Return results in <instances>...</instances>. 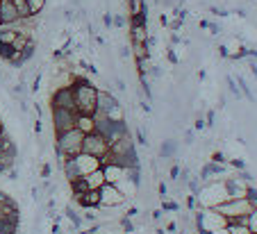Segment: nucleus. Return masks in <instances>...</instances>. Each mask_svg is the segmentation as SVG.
I'll use <instances>...</instances> for the list:
<instances>
[{
  "label": "nucleus",
  "mask_w": 257,
  "mask_h": 234,
  "mask_svg": "<svg viewBox=\"0 0 257 234\" xmlns=\"http://www.w3.org/2000/svg\"><path fill=\"white\" fill-rule=\"evenodd\" d=\"M225 82H227V91H230L234 98H241V91H239V84H237V80H234L232 75H227Z\"/></svg>",
  "instance_id": "nucleus-30"
},
{
  "label": "nucleus",
  "mask_w": 257,
  "mask_h": 234,
  "mask_svg": "<svg viewBox=\"0 0 257 234\" xmlns=\"http://www.w3.org/2000/svg\"><path fill=\"white\" fill-rule=\"evenodd\" d=\"M119 55L123 59H128V57H130V46H119Z\"/></svg>",
  "instance_id": "nucleus-44"
},
{
  "label": "nucleus",
  "mask_w": 257,
  "mask_h": 234,
  "mask_svg": "<svg viewBox=\"0 0 257 234\" xmlns=\"http://www.w3.org/2000/svg\"><path fill=\"white\" fill-rule=\"evenodd\" d=\"M75 128L82 130L84 134H89V132L96 130V121H94V116H89V114H78V125H75Z\"/></svg>",
  "instance_id": "nucleus-20"
},
{
  "label": "nucleus",
  "mask_w": 257,
  "mask_h": 234,
  "mask_svg": "<svg viewBox=\"0 0 257 234\" xmlns=\"http://www.w3.org/2000/svg\"><path fill=\"white\" fill-rule=\"evenodd\" d=\"M166 59L171 62V64H178V55H175V50H173V46H166Z\"/></svg>",
  "instance_id": "nucleus-38"
},
{
  "label": "nucleus",
  "mask_w": 257,
  "mask_h": 234,
  "mask_svg": "<svg viewBox=\"0 0 257 234\" xmlns=\"http://www.w3.org/2000/svg\"><path fill=\"white\" fill-rule=\"evenodd\" d=\"M116 89H119V91H126V82H123V77H116Z\"/></svg>",
  "instance_id": "nucleus-52"
},
{
  "label": "nucleus",
  "mask_w": 257,
  "mask_h": 234,
  "mask_svg": "<svg viewBox=\"0 0 257 234\" xmlns=\"http://www.w3.org/2000/svg\"><path fill=\"white\" fill-rule=\"evenodd\" d=\"M9 200H12V198H9L5 191H0V205H5V202H9Z\"/></svg>",
  "instance_id": "nucleus-53"
},
{
  "label": "nucleus",
  "mask_w": 257,
  "mask_h": 234,
  "mask_svg": "<svg viewBox=\"0 0 257 234\" xmlns=\"http://www.w3.org/2000/svg\"><path fill=\"white\" fill-rule=\"evenodd\" d=\"M53 234H62V225H60V223H55V225H53Z\"/></svg>",
  "instance_id": "nucleus-59"
},
{
  "label": "nucleus",
  "mask_w": 257,
  "mask_h": 234,
  "mask_svg": "<svg viewBox=\"0 0 257 234\" xmlns=\"http://www.w3.org/2000/svg\"><path fill=\"white\" fill-rule=\"evenodd\" d=\"M41 130H43V123H41V118H39V121L34 123V132L36 134H41Z\"/></svg>",
  "instance_id": "nucleus-54"
},
{
  "label": "nucleus",
  "mask_w": 257,
  "mask_h": 234,
  "mask_svg": "<svg viewBox=\"0 0 257 234\" xmlns=\"http://www.w3.org/2000/svg\"><path fill=\"white\" fill-rule=\"evenodd\" d=\"M178 209H180V205L173 202V200H164L161 202V211H178Z\"/></svg>",
  "instance_id": "nucleus-36"
},
{
  "label": "nucleus",
  "mask_w": 257,
  "mask_h": 234,
  "mask_svg": "<svg viewBox=\"0 0 257 234\" xmlns=\"http://www.w3.org/2000/svg\"><path fill=\"white\" fill-rule=\"evenodd\" d=\"M128 25V18L123 14H114L112 16V28H126Z\"/></svg>",
  "instance_id": "nucleus-33"
},
{
  "label": "nucleus",
  "mask_w": 257,
  "mask_h": 234,
  "mask_svg": "<svg viewBox=\"0 0 257 234\" xmlns=\"http://www.w3.org/2000/svg\"><path fill=\"white\" fill-rule=\"evenodd\" d=\"M168 177H171V180H178L180 177V166H171V175Z\"/></svg>",
  "instance_id": "nucleus-49"
},
{
  "label": "nucleus",
  "mask_w": 257,
  "mask_h": 234,
  "mask_svg": "<svg viewBox=\"0 0 257 234\" xmlns=\"http://www.w3.org/2000/svg\"><path fill=\"white\" fill-rule=\"evenodd\" d=\"M209 32H212V34H219V32H221V25L219 23H212V21H209Z\"/></svg>",
  "instance_id": "nucleus-46"
},
{
  "label": "nucleus",
  "mask_w": 257,
  "mask_h": 234,
  "mask_svg": "<svg viewBox=\"0 0 257 234\" xmlns=\"http://www.w3.org/2000/svg\"><path fill=\"white\" fill-rule=\"evenodd\" d=\"M126 202V193L119 184H109L105 182L100 187V207L98 209H112V207H119Z\"/></svg>",
  "instance_id": "nucleus-5"
},
{
  "label": "nucleus",
  "mask_w": 257,
  "mask_h": 234,
  "mask_svg": "<svg viewBox=\"0 0 257 234\" xmlns=\"http://www.w3.org/2000/svg\"><path fill=\"white\" fill-rule=\"evenodd\" d=\"M102 23H105V28L107 30H112V14H105V16H102Z\"/></svg>",
  "instance_id": "nucleus-48"
},
{
  "label": "nucleus",
  "mask_w": 257,
  "mask_h": 234,
  "mask_svg": "<svg viewBox=\"0 0 257 234\" xmlns=\"http://www.w3.org/2000/svg\"><path fill=\"white\" fill-rule=\"evenodd\" d=\"M84 180L89 182V187H91V189H100L102 184H105V173H102V166H98L96 170L87 173V175H84Z\"/></svg>",
  "instance_id": "nucleus-19"
},
{
  "label": "nucleus",
  "mask_w": 257,
  "mask_h": 234,
  "mask_svg": "<svg viewBox=\"0 0 257 234\" xmlns=\"http://www.w3.org/2000/svg\"><path fill=\"white\" fill-rule=\"evenodd\" d=\"M182 23H185L182 18H175V21H171V23H168V28H171V32H178V30L182 28Z\"/></svg>",
  "instance_id": "nucleus-41"
},
{
  "label": "nucleus",
  "mask_w": 257,
  "mask_h": 234,
  "mask_svg": "<svg viewBox=\"0 0 257 234\" xmlns=\"http://www.w3.org/2000/svg\"><path fill=\"white\" fill-rule=\"evenodd\" d=\"M248 228H251V232L253 234H257V207L248 214Z\"/></svg>",
  "instance_id": "nucleus-34"
},
{
  "label": "nucleus",
  "mask_w": 257,
  "mask_h": 234,
  "mask_svg": "<svg viewBox=\"0 0 257 234\" xmlns=\"http://www.w3.org/2000/svg\"><path fill=\"white\" fill-rule=\"evenodd\" d=\"M214 211H219L223 218L232 221V218H239V216H248L253 211V205L248 202V198H227L223 202L212 207Z\"/></svg>",
  "instance_id": "nucleus-4"
},
{
  "label": "nucleus",
  "mask_w": 257,
  "mask_h": 234,
  "mask_svg": "<svg viewBox=\"0 0 257 234\" xmlns=\"http://www.w3.org/2000/svg\"><path fill=\"white\" fill-rule=\"evenodd\" d=\"M75 125H78V111L64 109V107H53V128H55V134L66 132V130H73Z\"/></svg>",
  "instance_id": "nucleus-7"
},
{
  "label": "nucleus",
  "mask_w": 257,
  "mask_h": 234,
  "mask_svg": "<svg viewBox=\"0 0 257 234\" xmlns=\"http://www.w3.org/2000/svg\"><path fill=\"white\" fill-rule=\"evenodd\" d=\"M0 134H5V125H2V121H0Z\"/></svg>",
  "instance_id": "nucleus-61"
},
{
  "label": "nucleus",
  "mask_w": 257,
  "mask_h": 234,
  "mask_svg": "<svg viewBox=\"0 0 257 234\" xmlns=\"http://www.w3.org/2000/svg\"><path fill=\"white\" fill-rule=\"evenodd\" d=\"M193 128H196V130H203L205 128V121H203V116H200V114L196 116V125H193Z\"/></svg>",
  "instance_id": "nucleus-50"
},
{
  "label": "nucleus",
  "mask_w": 257,
  "mask_h": 234,
  "mask_svg": "<svg viewBox=\"0 0 257 234\" xmlns=\"http://www.w3.org/2000/svg\"><path fill=\"white\" fill-rule=\"evenodd\" d=\"M171 43H173V46H175V43H185V41H182V39H180L178 34H173V36H171Z\"/></svg>",
  "instance_id": "nucleus-60"
},
{
  "label": "nucleus",
  "mask_w": 257,
  "mask_h": 234,
  "mask_svg": "<svg viewBox=\"0 0 257 234\" xmlns=\"http://www.w3.org/2000/svg\"><path fill=\"white\" fill-rule=\"evenodd\" d=\"M178 155V143L175 139H164L160 146V159H173Z\"/></svg>",
  "instance_id": "nucleus-17"
},
{
  "label": "nucleus",
  "mask_w": 257,
  "mask_h": 234,
  "mask_svg": "<svg viewBox=\"0 0 257 234\" xmlns=\"http://www.w3.org/2000/svg\"><path fill=\"white\" fill-rule=\"evenodd\" d=\"M94 121H96V130H94V132H98V134L105 136L109 146L116 143L121 136L130 132V130H128L126 118H123V121H114V118H109V116H105V114H98L96 111V114H94Z\"/></svg>",
  "instance_id": "nucleus-3"
},
{
  "label": "nucleus",
  "mask_w": 257,
  "mask_h": 234,
  "mask_svg": "<svg viewBox=\"0 0 257 234\" xmlns=\"http://www.w3.org/2000/svg\"><path fill=\"white\" fill-rule=\"evenodd\" d=\"M225 173V164H216V162H209L200 168V180L203 182H209L214 175H223Z\"/></svg>",
  "instance_id": "nucleus-16"
},
{
  "label": "nucleus",
  "mask_w": 257,
  "mask_h": 234,
  "mask_svg": "<svg viewBox=\"0 0 257 234\" xmlns=\"http://www.w3.org/2000/svg\"><path fill=\"white\" fill-rule=\"evenodd\" d=\"M160 218H161V209H155L153 211V221H160Z\"/></svg>",
  "instance_id": "nucleus-58"
},
{
  "label": "nucleus",
  "mask_w": 257,
  "mask_h": 234,
  "mask_svg": "<svg viewBox=\"0 0 257 234\" xmlns=\"http://www.w3.org/2000/svg\"><path fill=\"white\" fill-rule=\"evenodd\" d=\"M84 218H87V221H91V223H96V214H91V211H87V214H84Z\"/></svg>",
  "instance_id": "nucleus-57"
},
{
  "label": "nucleus",
  "mask_w": 257,
  "mask_h": 234,
  "mask_svg": "<svg viewBox=\"0 0 257 234\" xmlns=\"http://www.w3.org/2000/svg\"><path fill=\"white\" fill-rule=\"evenodd\" d=\"M160 196L166 198V184H164V182H160Z\"/></svg>",
  "instance_id": "nucleus-56"
},
{
  "label": "nucleus",
  "mask_w": 257,
  "mask_h": 234,
  "mask_svg": "<svg viewBox=\"0 0 257 234\" xmlns=\"http://www.w3.org/2000/svg\"><path fill=\"white\" fill-rule=\"evenodd\" d=\"M14 53H16V50H14L9 43H0V59H2V62H9Z\"/></svg>",
  "instance_id": "nucleus-31"
},
{
  "label": "nucleus",
  "mask_w": 257,
  "mask_h": 234,
  "mask_svg": "<svg viewBox=\"0 0 257 234\" xmlns=\"http://www.w3.org/2000/svg\"><path fill=\"white\" fill-rule=\"evenodd\" d=\"M212 162H216V164H227V157L223 152H214V155H212Z\"/></svg>",
  "instance_id": "nucleus-40"
},
{
  "label": "nucleus",
  "mask_w": 257,
  "mask_h": 234,
  "mask_svg": "<svg viewBox=\"0 0 257 234\" xmlns=\"http://www.w3.org/2000/svg\"><path fill=\"white\" fill-rule=\"evenodd\" d=\"M121 225H123V230H126L128 234H132V232H134V223H132V218L123 216V218H121Z\"/></svg>",
  "instance_id": "nucleus-37"
},
{
  "label": "nucleus",
  "mask_w": 257,
  "mask_h": 234,
  "mask_svg": "<svg viewBox=\"0 0 257 234\" xmlns=\"http://www.w3.org/2000/svg\"><path fill=\"white\" fill-rule=\"evenodd\" d=\"M134 62H137V73H139V77H150V66H153L150 57L134 59Z\"/></svg>",
  "instance_id": "nucleus-23"
},
{
  "label": "nucleus",
  "mask_w": 257,
  "mask_h": 234,
  "mask_svg": "<svg viewBox=\"0 0 257 234\" xmlns=\"http://www.w3.org/2000/svg\"><path fill=\"white\" fill-rule=\"evenodd\" d=\"M137 214H139V209H137V207H130V209L126 211V216H128V218H134V216H137Z\"/></svg>",
  "instance_id": "nucleus-51"
},
{
  "label": "nucleus",
  "mask_w": 257,
  "mask_h": 234,
  "mask_svg": "<svg viewBox=\"0 0 257 234\" xmlns=\"http://www.w3.org/2000/svg\"><path fill=\"white\" fill-rule=\"evenodd\" d=\"M132 55H134V59H144V57H150V48L148 43H132Z\"/></svg>",
  "instance_id": "nucleus-24"
},
{
  "label": "nucleus",
  "mask_w": 257,
  "mask_h": 234,
  "mask_svg": "<svg viewBox=\"0 0 257 234\" xmlns=\"http://www.w3.org/2000/svg\"><path fill=\"white\" fill-rule=\"evenodd\" d=\"M223 184H225V191H227L230 198H246V191H248V187H251V184H248L246 180H241L237 173L230 175V177H225Z\"/></svg>",
  "instance_id": "nucleus-9"
},
{
  "label": "nucleus",
  "mask_w": 257,
  "mask_h": 234,
  "mask_svg": "<svg viewBox=\"0 0 257 234\" xmlns=\"http://www.w3.org/2000/svg\"><path fill=\"white\" fill-rule=\"evenodd\" d=\"M9 150H16V146H14V141L5 132V134H0V152H9Z\"/></svg>",
  "instance_id": "nucleus-29"
},
{
  "label": "nucleus",
  "mask_w": 257,
  "mask_h": 234,
  "mask_svg": "<svg viewBox=\"0 0 257 234\" xmlns=\"http://www.w3.org/2000/svg\"><path fill=\"white\" fill-rule=\"evenodd\" d=\"M12 2H14V7H16V12H18V16H21V21H23V18H32L30 7H28V0H12Z\"/></svg>",
  "instance_id": "nucleus-25"
},
{
  "label": "nucleus",
  "mask_w": 257,
  "mask_h": 234,
  "mask_svg": "<svg viewBox=\"0 0 257 234\" xmlns=\"http://www.w3.org/2000/svg\"><path fill=\"white\" fill-rule=\"evenodd\" d=\"M73 91H75V109H78V114H89V116H94V114H96L98 89L91 84L89 77L75 73Z\"/></svg>",
  "instance_id": "nucleus-1"
},
{
  "label": "nucleus",
  "mask_w": 257,
  "mask_h": 234,
  "mask_svg": "<svg viewBox=\"0 0 257 234\" xmlns=\"http://www.w3.org/2000/svg\"><path fill=\"white\" fill-rule=\"evenodd\" d=\"M50 107H64V109H75V91H73V84H64V87L55 89L53 98H50Z\"/></svg>",
  "instance_id": "nucleus-8"
},
{
  "label": "nucleus",
  "mask_w": 257,
  "mask_h": 234,
  "mask_svg": "<svg viewBox=\"0 0 257 234\" xmlns=\"http://www.w3.org/2000/svg\"><path fill=\"white\" fill-rule=\"evenodd\" d=\"M62 173L66 175V180H68V182L78 180V177H84L82 170H80V166H78V159H75V157H66L64 162H62Z\"/></svg>",
  "instance_id": "nucleus-15"
},
{
  "label": "nucleus",
  "mask_w": 257,
  "mask_h": 234,
  "mask_svg": "<svg viewBox=\"0 0 257 234\" xmlns=\"http://www.w3.org/2000/svg\"><path fill=\"white\" fill-rule=\"evenodd\" d=\"M225 232L227 234H253L251 228H248V225H244V223H239V221H227Z\"/></svg>",
  "instance_id": "nucleus-22"
},
{
  "label": "nucleus",
  "mask_w": 257,
  "mask_h": 234,
  "mask_svg": "<svg viewBox=\"0 0 257 234\" xmlns=\"http://www.w3.org/2000/svg\"><path fill=\"white\" fill-rule=\"evenodd\" d=\"M28 7H30L32 16H39L46 9V0H28Z\"/></svg>",
  "instance_id": "nucleus-28"
},
{
  "label": "nucleus",
  "mask_w": 257,
  "mask_h": 234,
  "mask_svg": "<svg viewBox=\"0 0 257 234\" xmlns=\"http://www.w3.org/2000/svg\"><path fill=\"white\" fill-rule=\"evenodd\" d=\"M82 141H84V132L78 128L60 132L57 139H55V155H57V162H64L66 157H78L82 152Z\"/></svg>",
  "instance_id": "nucleus-2"
},
{
  "label": "nucleus",
  "mask_w": 257,
  "mask_h": 234,
  "mask_svg": "<svg viewBox=\"0 0 257 234\" xmlns=\"http://www.w3.org/2000/svg\"><path fill=\"white\" fill-rule=\"evenodd\" d=\"M82 152H84V155H91V157L100 159L102 155H107V152H109V143H107V139H105L102 134H98V132H89V134H84Z\"/></svg>",
  "instance_id": "nucleus-6"
},
{
  "label": "nucleus",
  "mask_w": 257,
  "mask_h": 234,
  "mask_svg": "<svg viewBox=\"0 0 257 234\" xmlns=\"http://www.w3.org/2000/svg\"><path fill=\"white\" fill-rule=\"evenodd\" d=\"M248 68H251V73L255 75V80H257V62H251V64H248Z\"/></svg>",
  "instance_id": "nucleus-55"
},
{
  "label": "nucleus",
  "mask_w": 257,
  "mask_h": 234,
  "mask_svg": "<svg viewBox=\"0 0 257 234\" xmlns=\"http://www.w3.org/2000/svg\"><path fill=\"white\" fill-rule=\"evenodd\" d=\"M150 75L155 77V80H157V77H161V68H160V66L153 64V66H150Z\"/></svg>",
  "instance_id": "nucleus-45"
},
{
  "label": "nucleus",
  "mask_w": 257,
  "mask_h": 234,
  "mask_svg": "<svg viewBox=\"0 0 257 234\" xmlns=\"http://www.w3.org/2000/svg\"><path fill=\"white\" fill-rule=\"evenodd\" d=\"M246 198H248V202H251L253 209H255V207H257V189L253 187V184L248 187V191H246Z\"/></svg>",
  "instance_id": "nucleus-35"
},
{
  "label": "nucleus",
  "mask_w": 257,
  "mask_h": 234,
  "mask_svg": "<svg viewBox=\"0 0 257 234\" xmlns=\"http://www.w3.org/2000/svg\"><path fill=\"white\" fill-rule=\"evenodd\" d=\"M78 205L84 209H98L100 207V189H89L78 198Z\"/></svg>",
  "instance_id": "nucleus-14"
},
{
  "label": "nucleus",
  "mask_w": 257,
  "mask_h": 234,
  "mask_svg": "<svg viewBox=\"0 0 257 234\" xmlns=\"http://www.w3.org/2000/svg\"><path fill=\"white\" fill-rule=\"evenodd\" d=\"M137 143H139V146H146V143H148V139H146V132H144V128H137Z\"/></svg>",
  "instance_id": "nucleus-39"
},
{
  "label": "nucleus",
  "mask_w": 257,
  "mask_h": 234,
  "mask_svg": "<svg viewBox=\"0 0 257 234\" xmlns=\"http://www.w3.org/2000/svg\"><path fill=\"white\" fill-rule=\"evenodd\" d=\"M50 173H53V166H50V164H43V166H41V177H43V180H48Z\"/></svg>",
  "instance_id": "nucleus-43"
},
{
  "label": "nucleus",
  "mask_w": 257,
  "mask_h": 234,
  "mask_svg": "<svg viewBox=\"0 0 257 234\" xmlns=\"http://www.w3.org/2000/svg\"><path fill=\"white\" fill-rule=\"evenodd\" d=\"M109 150L116 152V155H132V152H137V148H134V141H132V134L128 132V134H123L116 143H112L109 146Z\"/></svg>",
  "instance_id": "nucleus-13"
},
{
  "label": "nucleus",
  "mask_w": 257,
  "mask_h": 234,
  "mask_svg": "<svg viewBox=\"0 0 257 234\" xmlns=\"http://www.w3.org/2000/svg\"><path fill=\"white\" fill-rule=\"evenodd\" d=\"M16 36H18V30H14L12 25H0V43H9L12 46Z\"/></svg>",
  "instance_id": "nucleus-21"
},
{
  "label": "nucleus",
  "mask_w": 257,
  "mask_h": 234,
  "mask_svg": "<svg viewBox=\"0 0 257 234\" xmlns=\"http://www.w3.org/2000/svg\"><path fill=\"white\" fill-rule=\"evenodd\" d=\"M230 164L234 166V168H239V170H244V159H230Z\"/></svg>",
  "instance_id": "nucleus-47"
},
{
  "label": "nucleus",
  "mask_w": 257,
  "mask_h": 234,
  "mask_svg": "<svg viewBox=\"0 0 257 234\" xmlns=\"http://www.w3.org/2000/svg\"><path fill=\"white\" fill-rule=\"evenodd\" d=\"M114 105H119V98L112 91H100L98 89V98H96V111L98 114H107Z\"/></svg>",
  "instance_id": "nucleus-12"
},
{
  "label": "nucleus",
  "mask_w": 257,
  "mask_h": 234,
  "mask_svg": "<svg viewBox=\"0 0 257 234\" xmlns=\"http://www.w3.org/2000/svg\"><path fill=\"white\" fill-rule=\"evenodd\" d=\"M0 234H18V223L9 221V218H2L0 221Z\"/></svg>",
  "instance_id": "nucleus-26"
},
{
  "label": "nucleus",
  "mask_w": 257,
  "mask_h": 234,
  "mask_svg": "<svg viewBox=\"0 0 257 234\" xmlns=\"http://www.w3.org/2000/svg\"><path fill=\"white\" fill-rule=\"evenodd\" d=\"M128 34H130V43H146L150 32H148V25H139V28H130Z\"/></svg>",
  "instance_id": "nucleus-18"
},
{
  "label": "nucleus",
  "mask_w": 257,
  "mask_h": 234,
  "mask_svg": "<svg viewBox=\"0 0 257 234\" xmlns=\"http://www.w3.org/2000/svg\"><path fill=\"white\" fill-rule=\"evenodd\" d=\"M126 170L128 168H121V166H114V164H102V173H105V182L109 184H126Z\"/></svg>",
  "instance_id": "nucleus-11"
},
{
  "label": "nucleus",
  "mask_w": 257,
  "mask_h": 234,
  "mask_svg": "<svg viewBox=\"0 0 257 234\" xmlns=\"http://www.w3.org/2000/svg\"><path fill=\"white\" fill-rule=\"evenodd\" d=\"M64 214H66V218H68V221L73 223V228H75V230L82 228V216H80V214H78L75 209H73V207H66Z\"/></svg>",
  "instance_id": "nucleus-27"
},
{
  "label": "nucleus",
  "mask_w": 257,
  "mask_h": 234,
  "mask_svg": "<svg viewBox=\"0 0 257 234\" xmlns=\"http://www.w3.org/2000/svg\"><path fill=\"white\" fill-rule=\"evenodd\" d=\"M193 141H196V134H193V130H187V132H185V143H187V146H192Z\"/></svg>",
  "instance_id": "nucleus-42"
},
{
  "label": "nucleus",
  "mask_w": 257,
  "mask_h": 234,
  "mask_svg": "<svg viewBox=\"0 0 257 234\" xmlns=\"http://www.w3.org/2000/svg\"><path fill=\"white\" fill-rule=\"evenodd\" d=\"M139 84H141V91H144L146 100H153V89L148 84V77H139Z\"/></svg>",
  "instance_id": "nucleus-32"
},
{
  "label": "nucleus",
  "mask_w": 257,
  "mask_h": 234,
  "mask_svg": "<svg viewBox=\"0 0 257 234\" xmlns=\"http://www.w3.org/2000/svg\"><path fill=\"white\" fill-rule=\"evenodd\" d=\"M2 218H5V211H2V205H0V221H2Z\"/></svg>",
  "instance_id": "nucleus-62"
},
{
  "label": "nucleus",
  "mask_w": 257,
  "mask_h": 234,
  "mask_svg": "<svg viewBox=\"0 0 257 234\" xmlns=\"http://www.w3.org/2000/svg\"><path fill=\"white\" fill-rule=\"evenodd\" d=\"M0 21H2V25H16L21 21L12 0H0Z\"/></svg>",
  "instance_id": "nucleus-10"
}]
</instances>
